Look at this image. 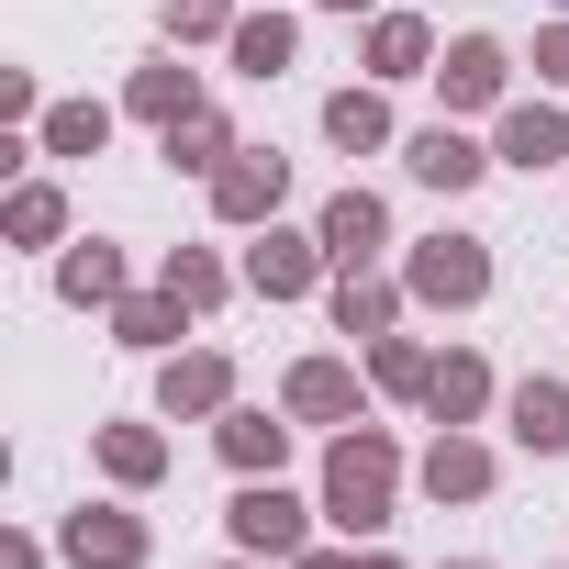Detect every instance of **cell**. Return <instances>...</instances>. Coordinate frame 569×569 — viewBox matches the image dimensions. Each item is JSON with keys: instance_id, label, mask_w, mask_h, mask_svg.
<instances>
[{"instance_id": "cell-1", "label": "cell", "mask_w": 569, "mask_h": 569, "mask_svg": "<svg viewBox=\"0 0 569 569\" xmlns=\"http://www.w3.org/2000/svg\"><path fill=\"white\" fill-rule=\"evenodd\" d=\"M391 491H402V447L380 425H347L325 447V525L336 536H380L391 525Z\"/></svg>"}, {"instance_id": "cell-2", "label": "cell", "mask_w": 569, "mask_h": 569, "mask_svg": "<svg viewBox=\"0 0 569 569\" xmlns=\"http://www.w3.org/2000/svg\"><path fill=\"white\" fill-rule=\"evenodd\" d=\"M402 291H413V302H436V313L491 302V246H480V234H425V246L402 257Z\"/></svg>"}, {"instance_id": "cell-3", "label": "cell", "mask_w": 569, "mask_h": 569, "mask_svg": "<svg viewBox=\"0 0 569 569\" xmlns=\"http://www.w3.org/2000/svg\"><path fill=\"white\" fill-rule=\"evenodd\" d=\"M279 201H291V157H279V146H234L223 168H212V212L223 223H279Z\"/></svg>"}, {"instance_id": "cell-4", "label": "cell", "mask_w": 569, "mask_h": 569, "mask_svg": "<svg viewBox=\"0 0 569 569\" xmlns=\"http://www.w3.org/2000/svg\"><path fill=\"white\" fill-rule=\"evenodd\" d=\"M336 257H325V234H291V223H257V246H246V291L257 302H302L313 279H325Z\"/></svg>"}, {"instance_id": "cell-5", "label": "cell", "mask_w": 569, "mask_h": 569, "mask_svg": "<svg viewBox=\"0 0 569 569\" xmlns=\"http://www.w3.org/2000/svg\"><path fill=\"white\" fill-rule=\"evenodd\" d=\"M57 547L79 558V569H146V513H123V502H79L68 525H57Z\"/></svg>"}, {"instance_id": "cell-6", "label": "cell", "mask_w": 569, "mask_h": 569, "mask_svg": "<svg viewBox=\"0 0 569 569\" xmlns=\"http://www.w3.org/2000/svg\"><path fill=\"white\" fill-rule=\"evenodd\" d=\"M223 525H234V547H246V558H302V525H313V513L279 491V480H246V491L223 502Z\"/></svg>"}, {"instance_id": "cell-7", "label": "cell", "mask_w": 569, "mask_h": 569, "mask_svg": "<svg viewBox=\"0 0 569 569\" xmlns=\"http://www.w3.org/2000/svg\"><path fill=\"white\" fill-rule=\"evenodd\" d=\"M157 413H234V358L223 347H179L157 380Z\"/></svg>"}, {"instance_id": "cell-8", "label": "cell", "mask_w": 569, "mask_h": 569, "mask_svg": "<svg viewBox=\"0 0 569 569\" xmlns=\"http://www.w3.org/2000/svg\"><path fill=\"white\" fill-rule=\"evenodd\" d=\"M413 480H425V502H480V491H491V447H480L469 425H436V447H425Z\"/></svg>"}, {"instance_id": "cell-9", "label": "cell", "mask_w": 569, "mask_h": 569, "mask_svg": "<svg viewBox=\"0 0 569 569\" xmlns=\"http://www.w3.org/2000/svg\"><path fill=\"white\" fill-rule=\"evenodd\" d=\"M279 413H291V425H347L358 413V369L347 358H302L291 380H279Z\"/></svg>"}, {"instance_id": "cell-10", "label": "cell", "mask_w": 569, "mask_h": 569, "mask_svg": "<svg viewBox=\"0 0 569 569\" xmlns=\"http://www.w3.org/2000/svg\"><path fill=\"white\" fill-rule=\"evenodd\" d=\"M212 447H223L234 480H279V458H291V425H268L257 402H234V413H212Z\"/></svg>"}, {"instance_id": "cell-11", "label": "cell", "mask_w": 569, "mask_h": 569, "mask_svg": "<svg viewBox=\"0 0 569 569\" xmlns=\"http://www.w3.org/2000/svg\"><path fill=\"white\" fill-rule=\"evenodd\" d=\"M502 79H513V57H502L491 34H458V46H447V68H436L447 112H491V101H502Z\"/></svg>"}, {"instance_id": "cell-12", "label": "cell", "mask_w": 569, "mask_h": 569, "mask_svg": "<svg viewBox=\"0 0 569 569\" xmlns=\"http://www.w3.org/2000/svg\"><path fill=\"white\" fill-rule=\"evenodd\" d=\"M313 234H325V257H336V268H369V257L391 246V212H380V190H336Z\"/></svg>"}, {"instance_id": "cell-13", "label": "cell", "mask_w": 569, "mask_h": 569, "mask_svg": "<svg viewBox=\"0 0 569 569\" xmlns=\"http://www.w3.org/2000/svg\"><path fill=\"white\" fill-rule=\"evenodd\" d=\"M502 425H513V447L569 458V380H513L502 391Z\"/></svg>"}, {"instance_id": "cell-14", "label": "cell", "mask_w": 569, "mask_h": 569, "mask_svg": "<svg viewBox=\"0 0 569 569\" xmlns=\"http://www.w3.org/2000/svg\"><path fill=\"white\" fill-rule=\"evenodd\" d=\"M402 168H413L425 190H447V201H458V190H480V168H491V157H480V146L458 134V123H425V134L402 146Z\"/></svg>"}, {"instance_id": "cell-15", "label": "cell", "mask_w": 569, "mask_h": 569, "mask_svg": "<svg viewBox=\"0 0 569 569\" xmlns=\"http://www.w3.org/2000/svg\"><path fill=\"white\" fill-rule=\"evenodd\" d=\"M425 413H436V425H480V413H491V369H480L469 347H447V358L425 369Z\"/></svg>"}, {"instance_id": "cell-16", "label": "cell", "mask_w": 569, "mask_h": 569, "mask_svg": "<svg viewBox=\"0 0 569 569\" xmlns=\"http://www.w3.org/2000/svg\"><path fill=\"white\" fill-rule=\"evenodd\" d=\"M57 302L112 313V302H123V246H101V234H90V246H68V257H57Z\"/></svg>"}, {"instance_id": "cell-17", "label": "cell", "mask_w": 569, "mask_h": 569, "mask_svg": "<svg viewBox=\"0 0 569 569\" xmlns=\"http://www.w3.org/2000/svg\"><path fill=\"white\" fill-rule=\"evenodd\" d=\"M369 79H436V34L413 12H369Z\"/></svg>"}, {"instance_id": "cell-18", "label": "cell", "mask_w": 569, "mask_h": 569, "mask_svg": "<svg viewBox=\"0 0 569 569\" xmlns=\"http://www.w3.org/2000/svg\"><path fill=\"white\" fill-rule=\"evenodd\" d=\"M569 157V112L558 101H513L502 112V168H558Z\"/></svg>"}, {"instance_id": "cell-19", "label": "cell", "mask_w": 569, "mask_h": 569, "mask_svg": "<svg viewBox=\"0 0 569 569\" xmlns=\"http://www.w3.org/2000/svg\"><path fill=\"white\" fill-rule=\"evenodd\" d=\"M223 57H234L246 79H279V68L302 57V23H291V12H246V23L223 34Z\"/></svg>"}, {"instance_id": "cell-20", "label": "cell", "mask_w": 569, "mask_h": 569, "mask_svg": "<svg viewBox=\"0 0 569 569\" xmlns=\"http://www.w3.org/2000/svg\"><path fill=\"white\" fill-rule=\"evenodd\" d=\"M112 336H123V347H179V336H190V302L168 291V279H157V291H123V302H112Z\"/></svg>"}, {"instance_id": "cell-21", "label": "cell", "mask_w": 569, "mask_h": 569, "mask_svg": "<svg viewBox=\"0 0 569 569\" xmlns=\"http://www.w3.org/2000/svg\"><path fill=\"white\" fill-rule=\"evenodd\" d=\"M123 112H146V123L168 134V123H190V112H201V79H190L179 57H157V68H134V90H123Z\"/></svg>"}, {"instance_id": "cell-22", "label": "cell", "mask_w": 569, "mask_h": 569, "mask_svg": "<svg viewBox=\"0 0 569 569\" xmlns=\"http://www.w3.org/2000/svg\"><path fill=\"white\" fill-rule=\"evenodd\" d=\"M157 146H168V168H190V179H212V168H223V157L246 146V134H234V123H223V112L201 101V112H190V123H168Z\"/></svg>"}, {"instance_id": "cell-23", "label": "cell", "mask_w": 569, "mask_h": 569, "mask_svg": "<svg viewBox=\"0 0 569 569\" xmlns=\"http://www.w3.org/2000/svg\"><path fill=\"white\" fill-rule=\"evenodd\" d=\"M391 313H402V291H391V279L336 268V336H391Z\"/></svg>"}, {"instance_id": "cell-24", "label": "cell", "mask_w": 569, "mask_h": 569, "mask_svg": "<svg viewBox=\"0 0 569 569\" xmlns=\"http://www.w3.org/2000/svg\"><path fill=\"white\" fill-rule=\"evenodd\" d=\"M34 146H46V157H101V146H112V101H57V112L34 123Z\"/></svg>"}, {"instance_id": "cell-25", "label": "cell", "mask_w": 569, "mask_h": 569, "mask_svg": "<svg viewBox=\"0 0 569 569\" xmlns=\"http://www.w3.org/2000/svg\"><path fill=\"white\" fill-rule=\"evenodd\" d=\"M325 134H336L347 157H380V146H391V101H380V90H336V101H325Z\"/></svg>"}, {"instance_id": "cell-26", "label": "cell", "mask_w": 569, "mask_h": 569, "mask_svg": "<svg viewBox=\"0 0 569 569\" xmlns=\"http://www.w3.org/2000/svg\"><path fill=\"white\" fill-rule=\"evenodd\" d=\"M101 469L123 491H146V480H168V436L157 425H101Z\"/></svg>"}, {"instance_id": "cell-27", "label": "cell", "mask_w": 569, "mask_h": 569, "mask_svg": "<svg viewBox=\"0 0 569 569\" xmlns=\"http://www.w3.org/2000/svg\"><path fill=\"white\" fill-rule=\"evenodd\" d=\"M0 234H12V246H57V234H68L57 179H23V190H12V212H0Z\"/></svg>"}, {"instance_id": "cell-28", "label": "cell", "mask_w": 569, "mask_h": 569, "mask_svg": "<svg viewBox=\"0 0 569 569\" xmlns=\"http://www.w3.org/2000/svg\"><path fill=\"white\" fill-rule=\"evenodd\" d=\"M168 291H179V302H190V313H212V302H223V291H234V268H223V257H212V246H168Z\"/></svg>"}, {"instance_id": "cell-29", "label": "cell", "mask_w": 569, "mask_h": 569, "mask_svg": "<svg viewBox=\"0 0 569 569\" xmlns=\"http://www.w3.org/2000/svg\"><path fill=\"white\" fill-rule=\"evenodd\" d=\"M425 369H436V358H425L413 336H369V380H380L391 402H425Z\"/></svg>"}, {"instance_id": "cell-30", "label": "cell", "mask_w": 569, "mask_h": 569, "mask_svg": "<svg viewBox=\"0 0 569 569\" xmlns=\"http://www.w3.org/2000/svg\"><path fill=\"white\" fill-rule=\"evenodd\" d=\"M157 23H168V46H212V34H234L246 12H234V0H168Z\"/></svg>"}, {"instance_id": "cell-31", "label": "cell", "mask_w": 569, "mask_h": 569, "mask_svg": "<svg viewBox=\"0 0 569 569\" xmlns=\"http://www.w3.org/2000/svg\"><path fill=\"white\" fill-rule=\"evenodd\" d=\"M536 79H547V90H569V23H547V34H536Z\"/></svg>"}, {"instance_id": "cell-32", "label": "cell", "mask_w": 569, "mask_h": 569, "mask_svg": "<svg viewBox=\"0 0 569 569\" xmlns=\"http://www.w3.org/2000/svg\"><path fill=\"white\" fill-rule=\"evenodd\" d=\"M0 569H46V547L34 536H0Z\"/></svg>"}, {"instance_id": "cell-33", "label": "cell", "mask_w": 569, "mask_h": 569, "mask_svg": "<svg viewBox=\"0 0 569 569\" xmlns=\"http://www.w3.org/2000/svg\"><path fill=\"white\" fill-rule=\"evenodd\" d=\"M291 569H358V547H302Z\"/></svg>"}, {"instance_id": "cell-34", "label": "cell", "mask_w": 569, "mask_h": 569, "mask_svg": "<svg viewBox=\"0 0 569 569\" xmlns=\"http://www.w3.org/2000/svg\"><path fill=\"white\" fill-rule=\"evenodd\" d=\"M358 569H402V558H391V547H358Z\"/></svg>"}, {"instance_id": "cell-35", "label": "cell", "mask_w": 569, "mask_h": 569, "mask_svg": "<svg viewBox=\"0 0 569 569\" xmlns=\"http://www.w3.org/2000/svg\"><path fill=\"white\" fill-rule=\"evenodd\" d=\"M313 12H380V0H313Z\"/></svg>"}, {"instance_id": "cell-36", "label": "cell", "mask_w": 569, "mask_h": 569, "mask_svg": "<svg viewBox=\"0 0 569 569\" xmlns=\"http://www.w3.org/2000/svg\"><path fill=\"white\" fill-rule=\"evenodd\" d=\"M447 569H491V558H447Z\"/></svg>"}, {"instance_id": "cell-37", "label": "cell", "mask_w": 569, "mask_h": 569, "mask_svg": "<svg viewBox=\"0 0 569 569\" xmlns=\"http://www.w3.org/2000/svg\"><path fill=\"white\" fill-rule=\"evenodd\" d=\"M234 569H257V558H234Z\"/></svg>"}]
</instances>
